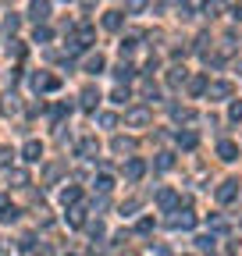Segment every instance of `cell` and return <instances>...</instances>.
Listing matches in <instances>:
<instances>
[{
	"mask_svg": "<svg viewBox=\"0 0 242 256\" xmlns=\"http://www.w3.org/2000/svg\"><path fill=\"white\" fill-rule=\"evenodd\" d=\"M218 156H221V160H238V146H235L232 139H221V142H218Z\"/></svg>",
	"mask_w": 242,
	"mask_h": 256,
	"instance_id": "14",
	"label": "cell"
},
{
	"mask_svg": "<svg viewBox=\"0 0 242 256\" xmlns=\"http://www.w3.org/2000/svg\"><path fill=\"white\" fill-rule=\"evenodd\" d=\"M218 11H224V0H203V14L218 18Z\"/></svg>",
	"mask_w": 242,
	"mask_h": 256,
	"instance_id": "20",
	"label": "cell"
},
{
	"mask_svg": "<svg viewBox=\"0 0 242 256\" xmlns=\"http://www.w3.org/2000/svg\"><path fill=\"white\" fill-rule=\"evenodd\" d=\"M228 118H232V121H242V100H238V104H232V110H228Z\"/></svg>",
	"mask_w": 242,
	"mask_h": 256,
	"instance_id": "36",
	"label": "cell"
},
{
	"mask_svg": "<svg viewBox=\"0 0 242 256\" xmlns=\"http://www.w3.org/2000/svg\"><path fill=\"white\" fill-rule=\"evenodd\" d=\"M28 18H32L36 25H43L50 18V0H32V4H28Z\"/></svg>",
	"mask_w": 242,
	"mask_h": 256,
	"instance_id": "5",
	"label": "cell"
},
{
	"mask_svg": "<svg viewBox=\"0 0 242 256\" xmlns=\"http://www.w3.org/2000/svg\"><path fill=\"white\" fill-rule=\"evenodd\" d=\"M110 188H114V178H110V174H100V178H96V192H104V196H107Z\"/></svg>",
	"mask_w": 242,
	"mask_h": 256,
	"instance_id": "25",
	"label": "cell"
},
{
	"mask_svg": "<svg viewBox=\"0 0 242 256\" xmlns=\"http://www.w3.org/2000/svg\"><path fill=\"white\" fill-rule=\"evenodd\" d=\"M132 150H136V139H125V136L114 139V153H132Z\"/></svg>",
	"mask_w": 242,
	"mask_h": 256,
	"instance_id": "22",
	"label": "cell"
},
{
	"mask_svg": "<svg viewBox=\"0 0 242 256\" xmlns=\"http://www.w3.org/2000/svg\"><path fill=\"white\" fill-rule=\"evenodd\" d=\"M206 96L210 100H224V96H232V82H210Z\"/></svg>",
	"mask_w": 242,
	"mask_h": 256,
	"instance_id": "13",
	"label": "cell"
},
{
	"mask_svg": "<svg viewBox=\"0 0 242 256\" xmlns=\"http://www.w3.org/2000/svg\"><path fill=\"white\" fill-rule=\"evenodd\" d=\"M186 82V68H171L168 72V86H182Z\"/></svg>",
	"mask_w": 242,
	"mask_h": 256,
	"instance_id": "23",
	"label": "cell"
},
{
	"mask_svg": "<svg viewBox=\"0 0 242 256\" xmlns=\"http://www.w3.org/2000/svg\"><path fill=\"white\" fill-rule=\"evenodd\" d=\"M32 246H36V238H32V235H25V238L18 242V249H32Z\"/></svg>",
	"mask_w": 242,
	"mask_h": 256,
	"instance_id": "42",
	"label": "cell"
},
{
	"mask_svg": "<svg viewBox=\"0 0 242 256\" xmlns=\"http://www.w3.org/2000/svg\"><path fill=\"white\" fill-rule=\"evenodd\" d=\"M128 96H132V92H128V86H114V92H110V100H114V104H125Z\"/></svg>",
	"mask_w": 242,
	"mask_h": 256,
	"instance_id": "24",
	"label": "cell"
},
{
	"mask_svg": "<svg viewBox=\"0 0 242 256\" xmlns=\"http://www.w3.org/2000/svg\"><path fill=\"white\" fill-rule=\"evenodd\" d=\"M196 246H200V249H214V235H200Z\"/></svg>",
	"mask_w": 242,
	"mask_h": 256,
	"instance_id": "34",
	"label": "cell"
},
{
	"mask_svg": "<svg viewBox=\"0 0 242 256\" xmlns=\"http://www.w3.org/2000/svg\"><path fill=\"white\" fill-rule=\"evenodd\" d=\"M0 110H4L8 118H14V114L22 110V104H18V96H14V92H4V96H0Z\"/></svg>",
	"mask_w": 242,
	"mask_h": 256,
	"instance_id": "9",
	"label": "cell"
},
{
	"mask_svg": "<svg viewBox=\"0 0 242 256\" xmlns=\"http://www.w3.org/2000/svg\"><path fill=\"white\" fill-rule=\"evenodd\" d=\"M196 142H200L196 132H178V146H182V150H196Z\"/></svg>",
	"mask_w": 242,
	"mask_h": 256,
	"instance_id": "21",
	"label": "cell"
},
{
	"mask_svg": "<svg viewBox=\"0 0 242 256\" xmlns=\"http://www.w3.org/2000/svg\"><path fill=\"white\" fill-rule=\"evenodd\" d=\"M121 25H125V11H107L104 14V28L107 32H118Z\"/></svg>",
	"mask_w": 242,
	"mask_h": 256,
	"instance_id": "12",
	"label": "cell"
},
{
	"mask_svg": "<svg viewBox=\"0 0 242 256\" xmlns=\"http://www.w3.org/2000/svg\"><path fill=\"white\" fill-rule=\"evenodd\" d=\"M0 220H4V224H14V220H18V210H14V206H11V210H8V214H0Z\"/></svg>",
	"mask_w": 242,
	"mask_h": 256,
	"instance_id": "37",
	"label": "cell"
},
{
	"mask_svg": "<svg viewBox=\"0 0 242 256\" xmlns=\"http://www.w3.org/2000/svg\"><path fill=\"white\" fill-rule=\"evenodd\" d=\"M235 196H238V182H232V178H228V182H221V185H218V192H214V200H218V203H232Z\"/></svg>",
	"mask_w": 242,
	"mask_h": 256,
	"instance_id": "6",
	"label": "cell"
},
{
	"mask_svg": "<svg viewBox=\"0 0 242 256\" xmlns=\"http://www.w3.org/2000/svg\"><path fill=\"white\" fill-rule=\"evenodd\" d=\"M11 210V203H8V196H4V192H0V214H8Z\"/></svg>",
	"mask_w": 242,
	"mask_h": 256,
	"instance_id": "43",
	"label": "cell"
},
{
	"mask_svg": "<svg viewBox=\"0 0 242 256\" xmlns=\"http://www.w3.org/2000/svg\"><path fill=\"white\" fill-rule=\"evenodd\" d=\"M210 228H214V232H228V224L221 217H210Z\"/></svg>",
	"mask_w": 242,
	"mask_h": 256,
	"instance_id": "39",
	"label": "cell"
},
{
	"mask_svg": "<svg viewBox=\"0 0 242 256\" xmlns=\"http://www.w3.org/2000/svg\"><path fill=\"white\" fill-rule=\"evenodd\" d=\"M40 156H43V146H40L36 139H28V142L22 146V160H28V164H36Z\"/></svg>",
	"mask_w": 242,
	"mask_h": 256,
	"instance_id": "10",
	"label": "cell"
},
{
	"mask_svg": "<svg viewBox=\"0 0 242 256\" xmlns=\"http://www.w3.org/2000/svg\"><path fill=\"white\" fill-rule=\"evenodd\" d=\"M139 232H142V235L154 232V217H142V220H139Z\"/></svg>",
	"mask_w": 242,
	"mask_h": 256,
	"instance_id": "38",
	"label": "cell"
},
{
	"mask_svg": "<svg viewBox=\"0 0 242 256\" xmlns=\"http://www.w3.org/2000/svg\"><path fill=\"white\" fill-rule=\"evenodd\" d=\"M114 75H118V82H132V78H136V64H128V60H121L118 68H114Z\"/></svg>",
	"mask_w": 242,
	"mask_h": 256,
	"instance_id": "17",
	"label": "cell"
},
{
	"mask_svg": "<svg viewBox=\"0 0 242 256\" xmlns=\"http://www.w3.org/2000/svg\"><path fill=\"white\" fill-rule=\"evenodd\" d=\"M107 68V60H104V54H89L86 60H82V72H89V75H100Z\"/></svg>",
	"mask_w": 242,
	"mask_h": 256,
	"instance_id": "8",
	"label": "cell"
},
{
	"mask_svg": "<svg viewBox=\"0 0 242 256\" xmlns=\"http://www.w3.org/2000/svg\"><path fill=\"white\" fill-rule=\"evenodd\" d=\"M32 89H36V92H57V89H60V78L40 72V75H32Z\"/></svg>",
	"mask_w": 242,
	"mask_h": 256,
	"instance_id": "1",
	"label": "cell"
},
{
	"mask_svg": "<svg viewBox=\"0 0 242 256\" xmlns=\"http://www.w3.org/2000/svg\"><path fill=\"white\" fill-rule=\"evenodd\" d=\"M8 54H11V57H22V54H25V46H22L18 40H11V43H8Z\"/></svg>",
	"mask_w": 242,
	"mask_h": 256,
	"instance_id": "33",
	"label": "cell"
},
{
	"mask_svg": "<svg viewBox=\"0 0 242 256\" xmlns=\"http://www.w3.org/2000/svg\"><path fill=\"white\" fill-rule=\"evenodd\" d=\"M168 224H171L174 232H178V228H182V232H189L192 224H196V214H192V210H174V214L168 217Z\"/></svg>",
	"mask_w": 242,
	"mask_h": 256,
	"instance_id": "2",
	"label": "cell"
},
{
	"mask_svg": "<svg viewBox=\"0 0 242 256\" xmlns=\"http://www.w3.org/2000/svg\"><path fill=\"white\" fill-rule=\"evenodd\" d=\"M154 164H157V171H171V164H174V160H171V153H157V160H154Z\"/></svg>",
	"mask_w": 242,
	"mask_h": 256,
	"instance_id": "27",
	"label": "cell"
},
{
	"mask_svg": "<svg viewBox=\"0 0 242 256\" xmlns=\"http://www.w3.org/2000/svg\"><path fill=\"white\" fill-rule=\"evenodd\" d=\"M171 118H174V121H192V110H189V107H174Z\"/></svg>",
	"mask_w": 242,
	"mask_h": 256,
	"instance_id": "31",
	"label": "cell"
},
{
	"mask_svg": "<svg viewBox=\"0 0 242 256\" xmlns=\"http://www.w3.org/2000/svg\"><path fill=\"white\" fill-rule=\"evenodd\" d=\"M78 156L96 160V156H100V142H96V139H82V142H78Z\"/></svg>",
	"mask_w": 242,
	"mask_h": 256,
	"instance_id": "11",
	"label": "cell"
},
{
	"mask_svg": "<svg viewBox=\"0 0 242 256\" xmlns=\"http://www.w3.org/2000/svg\"><path fill=\"white\" fill-rule=\"evenodd\" d=\"M4 164H11V150H8V146H0V168H4Z\"/></svg>",
	"mask_w": 242,
	"mask_h": 256,
	"instance_id": "41",
	"label": "cell"
},
{
	"mask_svg": "<svg viewBox=\"0 0 242 256\" xmlns=\"http://www.w3.org/2000/svg\"><path fill=\"white\" fill-rule=\"evenodd\" d=\"M68 4H72V0H68Z\"/></svg>",
	"mask_w": 242,
	"mask_h": 256,
	"instance_id": "45",
	"label": "cell"
},
{
	"mask_svg": "<svg viewBox=\"0 0 242 256\" xmlns=\"http://www.w3.org/2000/svg\"><path fill=\"white\" fill-rule=\"evenodd\" d=\"M89 235H93V238H104V224H100V220L89 224Z\"/></svg>",
	"mask_w": 242,
	"mask_h": 256,
	"instance_id": "40",
	"label": "cell"
},
{
	"mask_svg": "<svg viewBox=\"0 0 242 256\" xmlns=\"http://www.w3.org/2000/svg\"><path fill=\"white\" fill-rule=\"evenodd\" d=\"M125 11H128V14H139V11H146V0H125Z\"/></svg>",
	"mask_w": 242,
	"mask_h": 256,
	"instance_id": "30",
	"label": "cell"
},
{
	"mask_svg": "<svg viewBox=\"0 0 242 256\" xmlns=\"http://www.w3.org/2000/svg\"><path fill=\"white\" fill-rule=\"evenodd\" d=\"M64 220L72 224V228H82V224H86V210H82V206H72V210L64 214Z\"/></svg>",
	"mask_w": 242,
	"mask_h": 256,
	"instance_id": "18",
	"label": "cell"
},
{
	"mask_svg": "<svg viewBox=\"0 0 242 256\" xmlns=\"http://www.w3.org/2000/svg\"><path fill=\"white\" fill-rule=\"evenodd\" d=\"M32 40H36V43H50V40H54V32H50L46 25H36V36H32Z\"/></svg>",
	"mask_w": 242,
	"mask_h": 256,
	"instance_id": "28",
	"label": "cell"
},
{
	"mask_svg": "<svg viewBox=\"0 0 242 256\" xmlns=\"http://www.w3.org/2000/svg\"><path fill=\"white\" fill-rule=\"evenodd\" d=\"M18 25H22L18 14H8V18H4V32H18Z\"/></svg>",
	"mask_w": 242,
	"mask_h": 256,
	"instance_id": "32",
	"label": "cell"
},
{
	"mask_svg": "<svg viewBox=\"0 0 242 256\" xmlns=\"http://www.w3.org/2000/svg\"><path fill=\"white\" fill-rule=\"evenodd\" d=\"M157 206L168 210V214H174V206H178V192H174V188H160V192H157Z\"/></svg>",
	"mask_w": 242,
	"mask_h": 256,
	"instance_id": "7",
	"label": "cell"
},
{
	"mask_svg": "<svg viewBox=\"0 0 242 256\" xmlns=\"http://www.w3.org/2000/svg\"><path fill=\"white\" fill-rule=\"evenodd\" d=\"M142 96H146V100H160V89H157V86H146Z\"/></svg>",
	"mask_w": 242,
	"mask_h": 256,
	"instance_id": "35",
	"label": "cell"
},
{
	"mask_svg": "<svg viewBox=\"0 0 242 256\" xmlns=\"http://www.w3.org/2000/svg\"><path fill=\"white\" fill-rule=\"evenodd\" d=\"M96 121H100V128H114V124H118V114L104 110V114H96Z\"/></svg>",
	"mask_w": 242,
	"mask_h": 256,
	"instance_id": "26",
	"label": "cell"
},
{
	"mask_svg": "<svg viewBox=\"0 0 242 256\" xmlns=\"http://www.w3.org/2000/svg\"><path fill=\"white\" fill-rule=\"evenodd\" d=\"M78 196H82V188H78V185H64V188H60V203H64V206H75Z\"/></svg>",
	"mask_w": 242,
	"mask_h": 256,
	"instance_id": "15",
	"label": "cell"
},
{
	"mask_svg": "<svg viewBox=\"0 0 242 256\" xmlns=\"http://www.w3.org/2000/svg\"><path fill=\"white\" fill-rule=\"evenodd\" d=\"M86 110H96V104H100V92L93 89V86H89V89H82V100H78Z\"/></svg>",
	"mask_w": 242,
	"mask_h": 256,
	"instance_id": "16",
	"label": "cell"
},
{
	"mask_svg": "<svg viewBox=\"0 0 242 256\" xmlns=\"http://www.w3.org/2000/svg\"><path fill=\"white\" fill-rule=\"evenodd\" d=\"M142 174H146V160H142V156H128V160H125V178H128V182H139Z\"/></svg>",
	"mask_w": 242,
	"mask_h": 256,
	"instance_id": "4",
	"label": "cell"
},
{
	"mask_svg": "<svg viewBox=\"0 0 242 256\" xmlns=\"http://www.w3.org/2000/svg\"><path fill=\"white\" fill-rule=\"evenodd\" d=\"M8 182H14V185H28V174H25L22 168H14V171L8 174Z\"/></svg>",
	"mask_w": 242,
	"mask_h": 256,
	"instance_id": "29",
	"label": "cell"
},
{
	"mask_svg": "<svg viewBox=\"0 0 242 256\" xmlns=\"http://www.w3.org/2000/svg\"><path fill=\"white\" fill-rule=\"evenodd\" d=\"M125 124L146 128V124H150V110H146V107H128V110H125Z\"/></svg>",
	"mask_w": 242,
	"mask_h": 256,
	"instance_id": "3",
	"label": "cell"
},
{
	"mask_svg": "<svg viewBox=\"0 0 242 256\" xmlns=\"http://www.w3.org/2000/svg\"><path fill=\"white\" fill-rule=\"evenodd\" d=\"M206 89H210L206 75H196V78H189V92H192V96H200V92H206Z\"/></svg>",
	"mask_w": 242,
	"mask_h": 256,
	"instance_id": "19",
	"label": "cell"
},
{
	"mask_svg": "<svg viewBox=\"0 0 242 256\" xmlns=\"http://www.w3.org/2000/svg\"><path fill=\"white\" fill-rule=\"evenodd\" d=\"M232 18H235V22H242V4H238V8L232 11Z\"/></svg>",
	"mask_w": 242,
	"mask_h": 256,
	"instance_id": "44",
	"label": "cell"
}]
</instances>
